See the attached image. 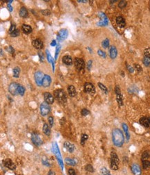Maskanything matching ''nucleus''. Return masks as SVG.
Segmentation results:
<instances>
[{
  "label": "nucleus",
  "instance_id": "obj_1",
  "mask_svg": "<svg viewBox=\"0 0 150 175\" xmlns=\"http://www.w3.org/2000/svg\"><path fill=\"white\" fill-rule=\"evenodd\" d=\"M112 140L113 144L116 147H122L124 144V138L123 133L119 129H115L112 132Z\"/></svg>",
  "mask_w": 150,
  "mask_h": 175
},
{
  "label": "nucleus",
  "instance_id": "obj_2",
  "mask_svg": "<svg viewBox=\"0 0 150 175\" xmlns=\"http://www.w3.org/2000/svg\"><path fill=\"white\" fill-rule=\"evenodd\" d=\"M54 97L61 104H65L67 101L66 95L62 89H58V90H55Z\"/></svg>",
  "mask_w": 150,
  "mask_h": 175
},
{
  "label": "nucleus",
  "instance_id": "obj_3",
  "mask_svg": "<svg viewBox=\"0 0 150 175\" xmlns=\"http://www.w3.org/2000/svg\"><path fill=\"white\" fill-rule=\"evenodd\" d=\"M119 163V159L118 156L115 152H111V168L113 170H118V165Z\"/></svg>",
  "mask_w": 150,
  "mask_h": 175
},
{
  "label": "nucleus",
  "instance_id": "obj_4",
  "mask_svg": "<svg viewBox=\"0 0 150 175\" xmlns=\"http://www.w3.org/2000/svg\"><path fill=\"white\" fill-rule=\"evenodd\" d=\"M53 152H54V154L56 156L57 160H58V162L59 163L60 166L61 167V169L62 170H63V163L62 158H61V153H60L59 149H58V144L54 142L53 144Z\"/></svg>",
  "mask_w": 150,
  "mask_h": 175
},
{
  "label": "nucleus",
  "instance_id": "obj_5",
  "mask_svg": "<svg viewBox=\"0 0 150 175\" xmlns=\"http://www.w3.org/2000/svg\"><path fill=\"white\" fill-rule=\"evenodd\" d=\"M40 113L42 116H46L47 115H48L51 111V108L49 106V104H48L46 102H42L40 104Z\"/></svg>",
  "mask_w": 150,
  "mask_h": 175
},
{
  "label": "nucleus",
  "instance_id": "obj_6",
  "mask_svg": "<svg viewBox=\"0 0 150 175\" xmlns=\"http://www.w3.org/2000/svg\"><path fill=\"white\" fill-rule=\"evenodd\" d=\"M19 84L17 83H11L10 85H9V87H8V91L9 93L13 96H16L19 95L18 94V88H19Z\"/></svg>",
  "mask_w": 150,
  "mask_h": 175
},
{
  "label": "nucleus",
  "instance_id": "obj_7",
  "mask_svg": "<svg viewBox=\"0 0 150 175\" xmlns=\"http://www.w3.org/2000/svg\"><path fill=\"white\" fill-rule=\"evenodd\" d=\"M31 140L33 142V143H34L36 146H37V147L40 146V145H42V143H43V142H42V140L41 139V138H40L38 134H37L36 133H33V134H31Z\"/></svg>",
  "mask_w": 150,
  "mask_h": 175
},
{
  "label": "nucleus",
  "instance_id": "obj_8",
  "mask_svg": "<svg viewBox=\"0 0 150 175\" xmlns=\"http://www.w3.org/2000/svg\"><path fill=\"white\" fill-rule=\"evenodd\" d=\"M67 36H68V31H67V29L62 28L58 33V35H57V40L58 42L63 41L64 40L67 38Z\"/></svg>",
  "mask_w": 150,
  "mask_h": 175
},
{
  "label": "nucleus",
  "instance_id": "obj_9",
  "mask_svg": "<svg viewBox=\"0 0 150 175\" xmlns=\"http://www.w3.org/2000/svg\"><path fill=\"white\" fill-rule=\"evenodd\" d=\"M74 65L77 70L81 71V70H83L85 67V62L82 59L76 58L74 59Z\"/></svg>",
  "mask_w": 150,
  "mask_h": 175
},
{
  "label": "nucleus",
  "instance_id": "obj_10",
  "mask_svg": "<svg viewBox=\"0 0 150 175\" xmlns=\"http://www.w3.org/2000/svg\"><path fill=\"white\" fill-rule=\"evenodd\" d=\"M44 75H43V73L41 71H37L35 75H34V78H35V81L36 84L38 86H41L42 83V80L44 78Z\"/></svg>",
  "mask_w": 150,
  "mask_h": 175
},
{
  "label": "nucleus",
  "instance_id": "obj_11",
  "mask_svg": "<svg viewBox=\"0 0 150 175\" xmlns=\"http://www.w3.org/2000/svg\"><path fill=\"white\" fill-rule=\"evenodd\" d=\"M84 91L86 93L93 95L95 93V88L91 83H85L84 85Z\"/></svg>",
  "mask_w": 150,
  "mask_h": 175
},
{
  "label": "nucleus",
  "instance_id": "obj_12",
  "mask_svg": "<svg viewBox=\"0 0 150 175\" xmlns=\"http://www.w3.org/2000/svg\"><path fill=\"white\" fill-rule=\"evenodd\" d=\"M3 163H4V165L9 170H15L16 169V165L10 158H6V159L4 160L3 161Z\"/></svg>",
  "mask_w": 150,
  "mask_h": 175
},
{
  "label": "nucleus",
  "instance_id": "obj_13",
  "mask_svg": "<svg viewBox=\"0 0 150 175\" xmlns=\"http://www.w3.org/2000/svg\"><path fill=\"white\" fill-rule=\"evenodd\" d=\"M99 18H101V20L97 23L98 26H107L108 24V19L106 15L103 13H99Z\"/></svg>",
  "mask_w": 150,
  "mask_h": 175
},
{
  "label": "nucleus",
  "instance_id": "obj_14",
  "mask_svg": "<svg viewBox=\"0 0 150 175\" xmlns=\"http://www.w3.org/2000/svg\"><path fill=\"white\" fill-rule=\"evenodd\" d=\"M44 99L45 102L48 104H52L54 101V97H53L51 93H44Z\"/></svg>",
  "mask_w": 150,
  "mask_h": 175
},
{
  "label": "nucleus",
  "instance_id": "obj_15",
  "mask_svg": "<svg viewBox=\"0 0 150 175\" xmlns=\"http://www.w3.org/2000/svg\"><path fill=\"white\" fill-rule=\"evenodd\" d=\"M131 170L132 173L133 175H141V169L140 167L138 164L133 163L131 167Z\"/></svg>",
  "mask_w": 150,
  "mask_h": 175
},
{
  "label": "nucleus",
  "instance_id": "obj_16",
  "mask_svg": "<svg viewBox=\"0 0 150 175\" xmlns=\"http://www.w3.org/2000/svg\"><path fill=\"white\" fill-rule=\"evenodd\" d=\"M52 83V78L49 75H45L44 76L43 80H42V85L44 88L49 87L50 84Z\"/></svg>",
  "mask_w": 150,
  "mask_h": 175
},
{
  "label": "nucleus",
  "instance_id": "obj_17",
  "mask_svg": "<svg viewBox=\"0 0 150 175\" xmlns=\"http://www.w3.org/2000/svg\"><path fill=\"white\" fill-rule=\"evenodd\" d=\"M139 122L141 125L143 126H145L146 128H149L150 127V119L146 117H142L140 119Z\"/></svg>",
  "mask_w": 150,
  "mask_h": 175
},
{
  "label": "nucleus",
  "instance_id": "obj_18",
  "mask_svg": "<svg viewBox=\"0 0 150 175\" xmlns=\"http://www.w3.org/2000/svg\"><path fill=\"white\" fill-rule=\"evenodd\" d=\"M32 45L37 49H41L43 47V43L40 39H36L32 42Z\"/></svg>",
  "mask_w": 150,
  "mask_h": 175
},
{
  "label": "nucleus",
  "instance_id": "obj_19",
  "mask_svg": "<svg viewBox=\"0 0 150 175\" xmlns=\"http://www.w3.org/2000/svg\"><path fill=\"white\" fill-rule=\"evenodd\" d=\"M64 147H65V149L67 150V152H70V153H72L74 151L75 149L74 145L72 143H71L70 142L67 141L64 142Z\"/></svg>",
  "mask_w": 150,
  "mask_h": 175
},
{
  "label": "nucleus",
  "instance_id": "obj_20",
  "mask_svg": "<svg viewBox=\"0 0 150 175\" xmlns=\"http://www.w3.org/2000/svg\"><path fill=\"white\" fill-rule=\"evenodd\" d=\"M109 55L112 59H115L117 56V50L115 46H111L109 49Z\"/></svg>",
  "mask_w": 150,
  "mask_h": 175
},
{
  "label": "nucleus",
  "instance_id": "obj_21",
  "mask_svg": "<svg viewBox=\"0 0 150 175\" xmlns=\"http://www.w3.org/2000/svg\"><path fill=\"white\" fill-rule=\"evenodd\" d=\"M116 23L117 26L121 27V28H123L126 25V22H125L124 18L121 17V16H119L116 18Z\"/></svg>",
  "mask_w": 150,
  "mask_h": 175
},
{
  "label": "nucleus",
  "instance_id": "obj_22",
  "mask_svg": "<svg viewBox=\"0 0 150 175\" xmlns=\"http://www.w3.org/2000/svg\"><path fill=\"white\" fill-rule=\"evenodd\" d=\"M63 63L66 65H71L72 64V59L70 56H65L63 57Z\"/></svg>",
  "mask_w": 150,
  "mask_h": 175
},
{
  "label": "nucleus",
  "instance_id": "obj_23",
  "mask_svg": "<svg viewBox=\"0 0 150 175\" xmlns=\"http://www.w3.org/2000/svg\"><path fill=\"white\" fill-rule=\"evenodd\" d=\"M67 92H68V94L70 97H74L76 94H77V92H76V89H75L74 86L73 85H69L68 88H67Z\"/></svg>",
  "mask_w": 150,
  "mask_h": 175
},
{
  "label": "nucleus",
  "instance_id": "obj_24",
  "mask_svg": "<svg viewBox=\"0 0 150 175\" xmlns=\"http://www.w3.org/2000/svg\"><path fill=\"white\" fill-rule=\"evenodd\" d=\"M22 31L25 34H29L32 32L31 26L28 25V24H23L22 26Z\"/></svg>",
  "mask_w": 150,
  "mask_h": 175
},
{
  "label": "nucleus",
  "instance_id": "obj_25",
  "mask_svg": "<svg viewBox=\"0 0 150 175\" xmlns=\"http://www.w3.org/2000/svg\"><path fill=\"white\" fill-rule=\"evenodd\" d=\"M42 131H43V133L46 136H50V134H51V129H50V126L47 124H44L43 127H42Z\"/></svg>",
  "mask_w": 150,
  "mask_h": 175
},
{
  "label": "nucleus",
  "instance_id": "obj_26",
  "mask_svg": "<svg viewBox=\"0 0 150 175\" xmlns=\"http://www.w3.org/2000/svg\"><path fill=\"white\" fill-rule=\"evenodd\" d=\"M122 129H123V131H124V134L126 135V138H127V140H129L130 138V134L129 132V127L127 125V124L123 123L122 124Z\"/></svg>",
  "mask_w": 150,
  "mask_h": 175
},
{
  "label": "nucleus",
  "instance_id": "obj_27",
  "mask_svg": "<svg viewBox=\"0 0 150 175\" xmlns=\"http://www.w3.org/2000/svg\"><path fill=\"white\" fill-rule=\"evenodd\" d=\"M46 54H47V60H48V61L49 62V63H51L52 64V67H53V72H54V59H53V58L52 57V56H51V54H50V53H49V52L48 51V50H46Z\"/></svg>",
  "mask_w": 150,
  "mask_h": 175
},
{
  "label": "nucleus",
  "instance_id": "obj_28",
  "mask_svg": "<svg viewBox=\"0 0 150 175\" xmlns=\"http://www.w3.org/2000/svg\"><path fill=\"white\" fill-rule=\"evenodd\" d=\"M20 16L22 18H25L28 16V10L25 7H22L20 10Z\"/></svg>",
  "mask_w": 150,
  "mask_h": 175
},
{
  "label": "nucleus",
  "instance_id": "obj_29",
  "mask_svg": "<svg viewBox=\"0 0 150 175\" xmlns=\"http://www.w3.org/2000/svg\"><path fill=\"white\" fill-rule=\"evenodd\" d=\"M65 163L67 165H71V166H75L77 164V161L74 159L70 158H65Z\"/></svg>",
  "mask_w": 150,
  "mask_h": 175
},
{
  "label": "nucleus",
  "instance_id": "obj_30",
  "mask_svg": "<svg viewBox=\"0 0 150 175\" xmlns=\"http://www.w3.org/2000/svg\"><path fill=\"white\" fill-rule=\"evenodd\" d=\"M116 100L119 106H123V99H122V94H117V95H116Z\"/></svg>",
  "mask_w": 150,
  "mask_h": 175
},
{
  "label": "nucleus",
  "instance_id": "obj_31",
  "mask_svg": "<svg viewBox=\"0 0 150 175\" xmlns=\"http://www.w3.org/2000/svg\"><path fill=\"white\" fill-rule=\"evenodd\" d=\"M13 77L15 78H18L19 75H20V67H16L13 70Z\"/></svg>",
  "mask_w": 150,
  "mask_h": 175
},
{
  "label": "nucleus",
  "instance_id": "obj_32",
  "mask_svg": "<svg viewBox=\"0 0 150 175\" xmlns=\"http://www.w3.org/2000/svg\"><path fill=\"white\" fill-rule=\"evenodd\" d=\"M98 86L105 94H107V93H108V89H107L106 86H105L103 84H102L101 83H98Z\"/></svg>",
  "mask_w": 150,
  "mask_h": 175
},
{
  "label": "nucleus",
  "instance_id": "obj_33",
  "mask_svg": "<svg viewBox=\"0 0 150 175\" xmlns=\"http://www.w3.org/2000/svg\"><path fill=\"white\" fill-rule=\"evenodd\" d=\"M88 136L87 134H82V136H81V145H84L85 141L88 140Z\"/></svg>",
  "mask_w": 150,
  "mask_h": 175
},
{
  "label": "nucleus",
  "instance_id": "obj_34",
  "mask_svg": "<svg viewBox=\"0 0 150 175\" xmlns=\"http://www.w3.org/2000/svg\"><path fill=\"white\" fill-rule=\"evenodd\" d=\"M24 93H25V88H24V87L21 85H19V88H18L19 95L21 96H23L24 95Z\"/></svg>",
  "mask_w": 150,
  "mask_h": 175
},
{
  "label": "nucleus",
  "instance_id": "obj_35",
  "mask_svg": "<svg viewBox=\"0 0 150 175\" xmlns=\"http://www.w3.org/2000/svg\"><path fill=\"white\" fill-rule=\"evenodd\" d=\"M142 166L144 169H148L150 167V161H147V160H145L142 161Z\"/></svg>",
  "mask_w": 150,
  "mask_h": 175
},
{
  "label": "nucleus",
  "instance_id": "obj_36",
  "mask_svg": "<svg viewBox=\"0 0 150 175\" xmlns=\"http://www.w3.org/2000/svg\"><path fill=\"white\" fill-rule=\"evenodd\" d=\"M101 45H102V47H103V48H105V49L108 48V47H109V45H110V42H109V39L106 38V39H105L104 40H103Z\"/></svg>",
  "mask_w": 150,
  "mask_h": 175
},
{
  "label": "nucleus",
  "instance_id": "obj_37",
  "mask_svg": "<svg viewBox=\"0 0 150 175\" xmlns=\"http://www.w3.org/2000/svg\"><path fill=\"white\" fill-rule=\"evenodd\" d=\"M100 172L103 175H112L109 170L106 169V167H101V170H100Z\"/></svg>",
  "mask_w": 150,
  "mask_h": 175
},
{
  "label": "nucleus",
  "instance_id": "obj_38",
  "mask_svg": "<svg viewBox=\"0 0 150 175\" xmlns=\"http://www.w3.org/2000/svg\"><path fill=\"white\" fill-rule=\"evenodd\" d=\"M143 64L145 65V66H149L150 65V58L149 57H144V59L142 60Z\"/></svg>",
  "mask_w": 150,
  "mask_h": 175
},
{
  "label": "nucleus",
  "instance_id": "obj_39",
  "mask_svg": "<svg viewBox=\"0 0 150 175\" xmlns=\"http://www.w3.org/2000/svg\"><path fill=\"white\" fill-rule=\"evenodd\" d=\"M127 2L124 1V0H122V1H120V2H119V3L118 4V6H119V8L122 9V8H125V7L127 6Z\"/></svg>",
  "mask_w": 150,
  "mask_h": 175
},
{
  "label": "nucleus",
  "instance_id": "obj_40",
  "mask_svg": "<svg viewBox=\"0 0 150 175\" xmlns=\"http://www.w3.org/2000/svg\"><path fill=\"white\" fill-rule=\"evenodd\" d=\"M85 169L86 171L88 172H94V168L91 165V164H88V165H85Z\"/></svg>",
  "mask_w": 150,
  "mask_h": 175
},
{
  "label": "nucleus",
  "instance_id": "obj_41",
  "mask_svg": "<svg viewBox=\"0 0 150 175\" xmlns=\"http://www.w3.org/2000/svg\"><path fill=\"white\" fill-rule=\"evenodd\" d=\"M97 53H98V55L99 56L102 57L103 59H106V54L103 51L101 50V49H99L98 51H97Z\"/></svg>",
  "mask_w": 150,
  "mask_h": 175
},
{
  "label": "nucleus",
  "instance_id": "obj_42",
  "mask_svg": "<svg viewBox=\"0 0 150 175\" xmlns=\"http://www.w3.org/2000/svg\"><path fill=\"white\" fill-rule=\"evenodd\" d=\"M81 113V115L83 116H86L90 114V111H88V109H86V108H83V109H82Z\"/></svg>",
  "mask_w": 150,
  "mask_h": 175
},
{
  "label": "nucleus",
  "instance_id": "obj_43",
  "mask_svg": "<svg viewBox=\"0 0 150 175\" xmlns=\"http://www.w3.org/2000/svg\"><path fill=\"white\" fill-rule=\"evenodd\" d=\"M60 50H61V45H58L56 46V54H55V60L57 59V57H58V55L59 54Z\"/></svg>",
  "mask_w": 150,
  "mask_h": 175
},
{
  "label": "nucleus",
  "instance_id": "obj_44",
  "mask_svg": "<svg viewBox=\"0 0 150 175\" xmlns=\"http://www.w3.org/2000/svg\"><path fill=\"white\" fill-rule=\"evenodd\" d=\"M19 35H20V31H19L18 29H17V28H16V30L13 31V33L10 34V36H12V37H18Z\"/></svg>",
  "mask_w": 150,
  "mask_h": 175
},
{
  "label": "nucleus",
  "instance_id": "obj_45",
  "mask_svg": "<svg viewBox=\"0 0 150 175\" xmlns=\"http://www.w3.org/2000/svg\"><path fill=\"white\" fill-rule=\"evenodd\" d=\"M144 54H145V57H149V58H150V47H148V48L145 49V51H144Z\"/></svg>",
  "mask_w": 150,
  "mask_h": 175
},
{
  "label": "nucleus",
  "instance_id": "obj_46",
  "mask_svg": "<svg viewBox=\"0 0 150 175\" xmlns=\"http://www.w3.org/2000/svg\"><path fill=\"white\" fill-rule=\"evenodd\" d=\"M48 121H49V126L52 127L53 125H54V118L52 116H49V118H48Z\"/></svg>",
  "mask_w": 150,
  "mask_h": 175
},
{
  "label": "nucleus",
  "instance_id": "obj_47",
  "mask_svg": "<svg viewBox=\"0 0 150 175\" xmlns=\"http://www.w3.org/2000/svg\"><path fill=\"white\" fill-rule=\"evenodd\" d=\"M15 30H16V24H12L11 25H10V28H9V31H8V32H9V34H11V33H13V31H15Z\"/></svg>",
  "mask_w": 150,
  "mask_h": 175
},
{
  "label": "nucleus",
  "instance_id": "obj_48",
  "mask_svg": "<svg viewBox=\"0 0 150 175\" xmlns=\"http://www.w3.org/2000/svg\"><path fill=\"white\" fill-rule=\"evenodd\" d=\"M134 67H135V69L137 70L138 72H142V67L140 66V65H138V64H137V63H136V64H134Z\"/></svg>",
  "mask_w": 150,
  "mask_h": 175
},
{
  "label": "nucleus",
  "instance_id": "obj_49",
  "mask_svg": "<svg viewBox=\"0 0 150 175\" xmlns=\"http://www.w3.org/2000/svg\"><path fill=\"white\" fill-rule=\"evenodd\" d=\"M149 157V155L147 152H144L142 156V161H145V160L147 159Z\"/></svg>",
  "mask_w": 150,
  "mask_h": 175
},
{
  "label": "nucleus",
  "instance_id": "obj_50",
  "mask_svg": "<svg viewBox=\"0 0 150 175\" xmlns=\"http://www.w3.org/2000/svg\"><path fill=\"white\" fill-rule=\"evenodd\" d=\"M68 174H69V175H77V173L75 172V170L72 168H70L68 170Z\"/></svg>",
  "mask_w": 150,
  "mask_h": 175
},
{
  "label": "nucleus",
  "instance_id": "obj_51",
  "mask_svg": "<svg viewBox=\"0 0 150 175\" xmlns=\"http://www.w3.org/2000/svg\"><path fill=\"white\" fill-rule=\"evenodd\" d=\"M41 13H42V15H44V16H49V15L51 14V12H50V10H41Z\"/></svg>",
  "mask_w": 150,
  "mask_h": 175
},
{
  "label": "nucleus",
  "instance_id": "obj_52",
  "mask_svg": "<svg viewBox=\"0 0 150 175\" xmlns=\"http://www.w3.org/2000/svg\"><path fill=\"white\" fill-rule=\"evenodd\" d=\"M38 56L40 58V61L41 62H42L44 61V55H43V53L41 52H38Z\"/></svg>",
  "mask_w": 150,
  "mask_h": 175
},
{
  "label": "nucleus",
  "instance_id": "obj_53",
  "mask_svg": "<svg viewBox=\"0 0 150 175\" xmlns=\"http://www.w3.org/2000/svg\"><path fill=\"white\" fill-rule=\"evenodd\" d=\"M127 69H128V70H129V72H131V73H133V72H134V69L132 67H131L130 65H129L127 64Z\"/></svg>",
  "mask_w": 150,
  "mask_h": 175
},
{
  "label": "nucleus",
  "instance_id": "obj_54",
  "mask_svg": "<svg viewBox=\"0 0 150 175\" xmlns=\"http://www.w3.org/2000/svg\"><path fill=\"white\" fill-rule=\"evenodd\" d=\"M92 63H93V61H92L91 60L88 62V64H87V68H88V70H91V66H92Z\"/></svg>",
  "mask_w": 150,
  "mask_h": 175
},
{
  "label": "nucleus",
  "instance_id": "obj_55",
  "mask_svg": "<svg viewBox=\"0 0 150 175\" xmlns=\"http://www.w3.org/2000/svg\"><path fill=\"white\" fill-rule=\"evenodd\" d=\"M7 8H8V10L10 11V12H12L13 11V7L11 6L10 4H8V6H7Z\"/></svg>",
  "mask_w": 150,
  "mask_h": 175
},
{
  "label": "nucleus",
  "instance_id": "obj_56",
  "mask_svg": "<svg viewBox=\"0 0 150 175\" xmlns=\"http://www.w3.org/2000/svg\"><path fill=\"white\" fill-rule=\"evenodd\" d=\"M47 175H56V173H55L54 171H53V170H49V172H48V174H47Z\"/></svg>",
  "mask_w": 150,
  "mask_h": 175
},
{
  "label": "nucleus",
  "instance_id": "obj_57",
  "mask_svg": "<svg viewBox=\"0 0 150 175\" xmlns=\"http://www.w3.org/2000/svg\"><path fill=\"white\" fill-rule=\"evenodd\" d=\"M56 45V40H53V41L52 42V43H51V46L52 47H54Z\"/></svg>",
  "mask_w": 150,
  "mask_h": 175
},
{
  "label": "nucleus",
  "instance_id": "obj_58",
  "mask_svg": "<svg viewBox=\"0 0 150 175\" xmlns=\"http://www.w3.org/2000/svg\"><path fill=\"white\" fill-rule=\"evenodd\" d=\"M77 2H81V3L88 2V1H87V0H78Z\"/></svg>",
  "mask_w": 150,
  "mask_h": 175
},
{
  "label": "nucleus",
  "instance_id": "obj_59",
  "mask_svg": "<svg viewBox=\"0 0 150 175\" xmlns=\"http://www.w3.org/2000/svg\"><path fill=\"white\" fill-rule=\"evenodd\" d=\"M110 2H111V4H113V2H117V0H115V1H110Z\"/></svg>",
  "mask_w": 150,
  "mask_h": 175
}]
</instances>
